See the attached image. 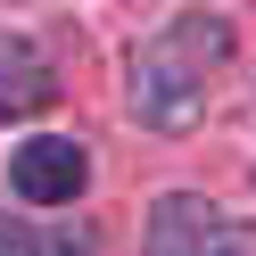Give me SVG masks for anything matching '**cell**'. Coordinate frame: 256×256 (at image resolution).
<instances>
[{
    "mask_svg": "<svg viewBox=\"0 0 256 256\" xmlns=\"http://www.w3.org/2000/svg\"><path fill=\"white\" fill-rule=\"evenodd\" d=\"M223 58H232V25L206 17V8H182V17L132 58V116L157 124V132H190V124L206 116V91H215L206 74H215Z\"/></svg>",
    "mask_w": 256,
    "mask_h": 256,
    "instance_id": "6da1fadb",
    "label": "cell"
},
{
    "mask_svg": "<svg viewBox=\"0 0 256 256\" xmlns=\"http://www.w3.org/2000/svg\"><path fill=\"white\" fill-rule=\"evenodd\" d=\"M149 256H256V232L198 190H166L149 215Z\"/></svg>",
    "mask_w": 256,
    "mask_h": 256,
    "instance_id": "7a4b0ae2",
    "label": "cell"
},
{
    "mask_svg": "<svg viewBox=\"0 0 256 256\" xmlns=\"http://www.w3.org/2000/svg\"><path fill=\"white\" fill-rule=\"evenodd\" d=\"M8 182H17L25 206H74L83 182H91V157H83V140L42 132V140H25V149L8 157Z\"/></svg>",
    "mask_w": 256,
    "mask_h": 256,
    "instance_id": "3957f363",
    "label": "cell"
},
{
    "mask_svg": "<svg viewBox=\"0 0 256 256\" xmlns=\"http://www.w3.org/2000/svg\"><path fill=\"white\" fill-rule=\"evenodd\" d=\"M58 100V66L25 34H0V124H25Z\"/></svg>",
    "mask_w": 256,
    "mask_h": 256,
    "instance_id": "277c9868",
    "label": "cell"
},
{
    "mask_svg": "<svg viewBox=\"0 0 256 256\" xmlns=\"http://www.w3.org/2000/svg\"><path fill=\"white\" fill-rule=\"evenodd\" d=\"M0 256H42V248H34V232H25V223L0 215Z\"/></svg>",
    "mask_w": 256,
    "mask_h": 256,
    "instance_id": "5b68a950",
    "label": "cell"
},
{
    "mask_svg": "<svg viewBox=\"0 0 256 256\" xmlns=\"http://www.w3.org/2000/svg\"><path fill=\"white\" fill-rule=\"evenodd\" d=\"M50 256H91V240H83V232H58V240H50Z\"/></svg>",
    "mask_w": 256,
    "mask_h": 256,
    "instance_id": "8992f818",
    "label": "cell"
}]
</instances>
